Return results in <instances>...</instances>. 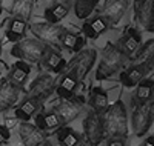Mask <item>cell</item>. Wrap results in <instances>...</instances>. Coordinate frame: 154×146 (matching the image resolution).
Returning <instances> with one entry per match:
<instances>
[{
    "mask_svg": "<svg viewBox=\"0 0 154 146\" xmlns=\"http://www.w3.org/2000/svg\"><path fill=\"white\" fill-rule=\"evenodd\" d=\"M103 134L108 138H125L128 135V115L123 102L117 100L100 114Z\"/></svg>",
    "mask_w": 154,
    "mask_h": 146,
    "instance_id": "cell-1",
    "label": "cell"
},
{
    "mask_svg": "<svg viewBox=\"0 0 154 146\" xmlns=\"http://www.w3.org/2000/svg\"><path fill=\"white\" fill-rule=\"evenodd\" d=\"M126 60L128 57L119 49L117 45L106 43L100 56L99 68L96 71V78L97 80H106V78L112 77L114 74H117L119 71L125 68Z\"/></svg>",
    "mask_w": 154,
    "mask_h": 146,
    "instance_id": "cell-2",
    "label": "cell"
},
{
    "mask_svg": "<svg viewBox=\"0 0 154 146\" xmlns=\"http://www.w3.org/2000/svg\"><path fill=\"white\" fill-rule=\"evenodd\" d=\"M46 49H48V45L42 43L37 38H25V40L12 46L11 56H14L26 63H40Z\"/></svg>",
    "mask_w": 154,
    "mask_h": 146,
    "instance_id": "cell-3",
    "label": "cell"
},
{
    "mask_svg": "<svg viewBox=\"0 0 154 146\" xmlns=\"http://www.w3.org/2000/svg\"><path fill=\"white\" fill-rule=\"evenodd\" d=\"M31 32L35 35L37 40H40L42 43L45 45H51L53 46H59L60 45V40L63 34L66 32V29L63 28L62 25H54V23H46V22H42V23H32L29 26Z\"/></svg>",
    "mask_w": 154,
    "mask_h": 146,
    "instance_id": "cell-4",
    "label": "cell"
},
{
    "mask_svg": "<svg viewBox=\"0 0 154 146\" xmlns=\"http://www.w3.org/2000/svg\"><path fill=\"white\" fill-rule=\"evenodd\" d=\"M96 59H97V51L96 49H93V48L82 49L80 52H77V56L69 63L68 71L74 72L77 80L80 82L88 75V72L93 69V66L96 63Z\"/></svg>",
    "mask_w": 154,
    "mask_h": 146,
    "instance_id": "cell-5",
    "label": "cell"
},
{
    "mask_svg": "<svg viewBox=\"0 0 154 146\" xmlns=\"http://www.w3.org/2000/svg\"><path fill=\"white\" fill-rule=\"evenodd\" d=\"M152 118H154L152 102L134 108V112L131 115V126L137 137L145 135L149 131V128L152 126Z\"/></svg>",
    "mask_w": 154,
    "mask_h": 146,
    "instance_id": "cell-6",
    "label": "cell"
},
{
    "mask_svg": "<svg viewBox=\"0 0 154 146\" xmlns=\"http://www.w3.org/2000/svg\"><path fill=\"white\" fill-rule=\"evenodd\" d=\"M83 132L86 143L91 146H97L103 141L105 134H103V125H102V117L100 114H96L89 111L83 120Z\"/></svg>",
    "mask_w": 154,
    "mask_h": 146,
    "instance_id": "cell-7",
    "label": "cell"
},
{
    "mask_svg": "<svg viewBox=\"0 0 154 146\" xmlns=\"http://www.w3.org/2000/svg\"><path fill=\"white\" fill-rule=\"evenodd\" d=\"M152 69V63H136V65H131L128 66L125 71H122L120 74V82L123 83V86L126 88H133V86H137L140 82L146 78L148 72Z\"/></svg>",
    "mask_w": 154,
    "mask_h": 146,
    "instance_id": "cell-8",
    "label": "cell"
},
{
    "mask_svg": "<svg viewBox=\"0 0 154 146\" xmlns=\"http://www.w3.org/2000/svg\"><path fill=\"white\" fill-rule=\"evenodd\" d=\"M56 91V80L53 75L49 74H42L38 75L37 78L31 82L29 85V91L28 94L32 99H38V100H45L46 97H49L53 92Z\"/></svg>",
    "mask_w": 154,
    "mask_h": 146,
    "instance_id": "cell-9",
    "label": "cell"
},
{
    "mask_svg": "<svg viewBox=\"0 0 154 146\" xmlns=\"http://www.w3.org/2000/svg\"><path fill=\"white\" fill-rule=\"evenodd\" d=\"M19 135L25 146H42L48 140V132L40 131L29 122H22L19 126Z\"/></svg>",
    "mask_w": 154,
    "mask_h": 146,
    "instance_id": "cell-10",
    "label": "cell"
},
{
    "mask_svg": "<svg viewBox=\"0 0 154 146\" xmlns=\"http://www.w3.org/2000/svg\"><path fill=\"white\" fill-rule=\"evenodd\" d=\"M53 111L60 118V123L66 125L69 122H74L75 118L80 115V112H82V103L75 102L74 99H71V100H62L60 103H57L54 106Z\"/></svg>",
    "mask_w": 154,
    "mask_h": 146,
    "instance_id": "cell-11",
    "label": "cell"
},
{
    "mask_svg": "<svg viewBox=\"0 0 154 146\" xmlns=\"http://www.w3.org/2000/svg\"><path fill=\"white\" fill-rule=\"evenodd\" d=\"M128 6H130V0H108L102 11V17L108 22L109 26H114L125 16Z\"/></svg>",
    "mask_w": 154,
    "mask_h": 146,
    "instance_id": "cell-12",
    "label": "cell"
},
{
    "mask_svg": "<svg viewBox=\"0 0 154 146\" xmlns=\"http://www.w3.org/2000/svg\"><path fill=\"white\" fill-rule=\"evenodd\" d=\"M20 96V88L12 85L8 78L0 83V112H5L16 106Z\"/></svg>",
    "mask_w": 154,
    "mask_h": 146,
    "instance_id": "cell-13",
    "label": "cell"
},
{
    "mask_svg": "<svg viewBox=\"0 0 154 146\" xmlns=\"http://www.w3.org/2000/svg\"><path fill=\"white\" fill-rule=\"evenodd\" d=\"M140 45H142V34H140V31L136 29V28H128L125 35L119 40L117 46L123 54L130 59L134 52H137Z\"/></svg>",
    "mask_w": 154,
    "mask_h": 146,
    "instance_id": "cell-14",
    "label": "cell"
},
{
    "mask_svg": "<svg viewBox=\"0 0 154 146\" xmlns=\"http://www.w3.org/2000/svg\"><path fill=\"white\" fill-rule=\"evenodd\" d=\"M152 99H154V80H152V77L143 78V80L137 85L136 92H134V96H133V105H134V108L152 102Z\"/></svg>",
    "mask_w": 154,
    "mask_h": 146,
    "instance_id": "cell-15",
    "label": "cell"
},
{
    "mask_svg": "<svg viewBox=\"0 0 154 146\" xmlns=\"http://www.w3.org/2000/svg\"><path fill=\"white\" fill-rule=\"evenodd\" d=\"M40 63L43 65L45 69L53 71L56 74L62 72L63 69H65V66H66V62H65V59L62 57V54L57 49L51 48V46H48V49L45 51V54H43Z\"/></svg>",
    "mask_w": 154,
    "mask_h": 146,
    "instance_id": "cell-16",
    "label": "cell"
},
{
    "mask_svg": "<svg viewBox=\"0 0 154 146\" xmlns=\"http://www.w3.org/2000/svg\"><path fill=\"white\" fill-rule=\"evenodd\" d=\"M109 28L108 22L102 17V16H96L93 19H86L83 22V26H82V31L85 34L86 38H91V40H94V38H97L99 35H102L106 29Z\"/></svg>",
    "mask_w": 154,
    "mask_h": 146,
    "instance_id": "cell-17",
    "label": "cell"
},
{
    "mask_svg": "<svg viewBox=\"0 0 154 146\" xmlns=\"http://www.w3.org/2000/svg\"><path fill=\"white\" fill-rule=\"evenodd\" d=\"M137 22L143 29L152 32L154 29V0H145V2L136 9Z\"/></svg>",
    "mask_w": 154,
    "mask_h": 146,
    "instance_id": "cell-18",
    "label": "cell"
},
{
    "mask_svg": "<svg viewBox=\"0 0 154 146\" xmlns=\"http://www.w3.org/2000/svg\"><path fill=\"white\" fill-rule=\"evenodd\" d=\"M42 100L38 99H32V97H28L25 102L20 103V106H17L16 111H14V115L17 120H22V122H28L31 120V117L40 111L42 108Z\"/></svg>",
    "mask_w": 154,
    "mask_h": 146,
    "instance_id": "cell-19",
    "label": "cell"
},
{
    "mask_svg": "<svg viewBox=\"0 0 154 146\" xmlns=\"http://www.w3.org/2000/svg\"><path fill=\"white\" fill-rule=\"evenodd\" d=\"M77 83H79V80H77V77L74 75V72L66 71L65 75L62 77L59 86H56L57 96L62 100H71V99H74V89H75Z\"/></svg>",
    "mask_w": 154,
    "mask_h": 146,
    "instance_id": "cell-20",
    "label": "cell"
},
{
    "mask_svg": "<svg viewBox=\"0 0 154 146\" xmlns=\"http://www.w3.org/2000/svg\"><path fill=\"white\" fill-rule=\"evenodd\" d=\"M31 72V65L26 63V62H22V60H17L14 65H12V68L9 71V75H8V80L16 85L17 88L23 86L25 82L28 80V75Z\"/></svg>",
    "mask_w": 154,
    "mask_h": 146,
    "instance_id": "cell-21",
    "label": "cell"
},
{
    "mask_svg": "<svg viewBox=\"0 0 154 146\" xmlns=\"http://www.w3.org/2000/svg\"><path fill=\"white\" fill-rule=\"evenodd\" d=\"M109 105L108 100V94L106 91H103L100 86H96L89 92V106H91V111L96 114H102Z\"/></svg>",
    "mask_w": 154,
    "mask_h": 146,
    "instance_id": "cell-22",
    "label": "cell"
},
{
    "mask_svg": "<svg viewBox=\"0 0 154 146\" xmlns=\"http://www.w3.org/2000/svg\"><path fill=\"white\" fill-rule=\"evenodd\" d=\"M32 8H34V0H12L11 16L14 19L28 22L32 14Z\"/></svg>",
    "mask_w": 154,
    "mask_h": 146,
    "instance_id": "cell-23",
    "label": "cell"
},
{
    "mask_svg": "<svg viewBox=\"0 0 154 146\" xmlns=\"http://www.w3.org/2000/svg\"><path fill=\"white\" fill-rule=\"evenodd\" d=\"M35 123L34 126H37L40 131H49V129H56L59 126H62L60 123V118L57 117V114L54 111H49V112H45V114H37L35 115Z\"/></svg>",
    "mask_w": 154,
    "mask_h": 146,
    "instance_id": "cell-24",
    "label": "cell"
},
{
    "mask_svg": "<svg viewBox=\"0 0 154 146\" xmlns=\"http://www.w3.org/2000/svg\"><path fill=\"white\" fill-rule=\"evenodd\" d=\"M69 12V6L63 5V3H54L53 6H48L45 9V19L46 23H54L57 25L60 20H63Z\"/></svg>",
    "mask_w": 154,
    "mask_h": 146,
    "instance_id": "cell-25",
    "label": "cell"
},
{
    "mask_svg": "<svg viewBox=\"0 0 154 146\" xmlns=\"http://www.w3.org/2000/svg\"><path fill=\"white\" fill-rule=\"evenodd\" d=\"M57 141L62 146H79L80 144V135L69 128V126H62L57 129Z\"/></svg>",
    "mask_w": 154,
    "mask_h": 146,
    "instance_id": "cell-26",
    "label": "cell"
},
{
    "mask_svg": "<svg viewBox=\"0 0 154 146\" xmlns=\"http://www.w3.org/2000/svg\"><path fill=\"white\" fill-rule=\"evenodd\" d=\"M26 28H28L26 22L12 17L9 20V23H8V28H6V37H8V40L9 42L20 40V38L23 37V34H25V31H26Z\"/></svg>",
    "mask_w": 154,
    "mask_h": 146,
    "instance_id": "cell-27",
    "label": "cell"
},
{
    "mask_svg": "<svg viewBox=\"0 0 154 146\" xmlns=\"http://www.w3.org/2000/svg\"><path fill=\"white\" fill-rule=\"evenodd\" d=\"M99 0H75L74 2V14L77 19L86 20L96 9Z\"/></svg>",
    "mask_w": 154,
    "mask_h": 146,
    "instance_id": "cell-28",
    "label": "cell"
},
{
    "mask_svg": "<svg viewBox=\"0 0 154 146\" xmlns=\"http://www.w3.org/2000/svg\"><path fill=\"white\" fill-rule=\"evenodd\" d=\"M60 45L63 48H66L68 51H71V52H80L83 49V46H85V37L66 31L65 34H63V37H62Z\"/></svg>",
    "mask_w": 154,
    "mask_h": 146,
    "instance_id": "cell-29",
    "label": "cell"
},
{
    "mask_svg": "<svg viewBox=\"0 0 154 146\" xmlns=\"http://www.w3.org/2000/svg\"><path fill=\"white\" fill-rule=\"evenodd\" d=\"M137 59H139V63H152V59H154V40L149 38L146 43H143V46H140L137 49Z\"/></svg>",
    "mask_w": 154,
    "mask_h": 146,
    "instance_id": "cell-30",
    "label": "cell"
},
{
    "mask_svg": "<svg viewBox=\"0 0 154 146\" xmlns=\"http://www.w3.org/2000/svg\"><path fill=\"white\" fill-rule=\"evenodd\" d=\"M9 138H11L9 128H8V126H5V125H0V146H2L3 143H6Z\"/></svg>",
    "mask_w": 154,
    "mask_h": 146,
    "instance_id": "cell-31",
    "label": "cell"
},
{
    "mask_svg": "<svg viewBox=\"0 0 154 146\" xmlns=\"http://www.w3.org/2000/svg\"><path fill=\"white\" fill-rule=\"evenodd\" d=\"M106 146H125V138H108Z\"/></svg>",
    "mask_w": 154,
    "mask_h": 146,
    "instance_id": "cell-32",
    "label": "cell"
},
{
    "mask_svg": "<svg viewBox=\"0 0 154 146\" xmlns=\"http://www.w3.org/2000/svg\"><path fill=\"white\" fill-rule=\"evenodd\" d=\"M142 146H154V137H152V135H149V137L142 143Z\"/></svg>",
    "mask_w": 154,
    "mask_h": 146,
    "instance_id": "cell-33",
    "label": "cell"
},
{
    "mask_svg": "<svg viewBox=\"0 0 154 146\" xmlns=\"http://www.w3.org/2000/svg\"><path fill=\"white\" fill-rule=\"evenodd\" d=\"M75 2V0H60L59 3H63V5H66V6H69V5H72Z\"/></svg>",
    "mask_w": 154,
    "mask_h": 146,
    "instance_id": "cell-34",
    "label": "cell"
},
{
    "mask_svg": "<svg viewBox=\"0 0 154 146\" xmlns=\"http://www.w3.org/2000/svg\"><path fill=\"white\" fill-rule=\"evenodd\" d=\"M143 2H145V0H136V5H134V6H136V9H137V8H139L140 5H142Z\"/></svg>",
    "mask_w": 154,
    "mask_h": 146,
    "instance_id": "cell-35",
    "label": "cell"
},
{
    "mask_svg": "<svg viewBox=\"0 0 154 146\" xmlns=\"http://www.w3.org/2000/svg\"><path fill=\"white\" fill-rule=\"evenodd\" d=\"M2 52H3V46H2V37H0V56H2Z\"/></svg>",
    "mask_w": 154,
    "mask_h": 146,
    "instance_id": "cell-36",
    "label": "cell"
},
{
    "mask_svg": "<svg viewBox=\"0 0 154 146\" xmlns=\"http://www.w3.org/2000/svg\"><path fill=\"white\" fill-rule=\"evenodd\" d=\"M79 146H91V144H88V143H83V144H79Z\"/></svg>",
    "mask_w": 154,
    "mask_h": 146,
    "instance_id": "cell-37",
    "label": "cell"
},
{
    "mask_svg": "<svg viewBox=\"0 0 154 146\" xmlns=\"http://www.w3.org/2000/svg\"><path fill=\"white\" fill-rule=\"evenodd\" d=\"M2 12H3V8H2V5H0V14H2Z\"/></svg>",
    "mask_w": 154,
    "mask_h": 146,
    "instance_id": "cell-38",
    "label": "cell"
},
{
    "mask_svg": "<svg viewBox=\"0 0 154 146\" xmlns=\"http://www.w3.org/2000/svg\"><path fill=\"white\" fill-rule=\"evenodd\" d=\"M42 146H53V144H48V143H45V144H42Z\"/></svg>",
    "mask_w": 154,
    "mask_h": 146,
    "instance_id": "cell-39",
    "label": "cell"
},
{
    "mask_svg": "<svg viewBox=\"0 0 154 146\" xmlns=\"http://www.w3.org/2000/svg\"><path fill=\"white\" fill-rule=\"evenodd\" d=\"M2 146H3V144H2Z\"/></svg>",
    "mask_w": 154,
    "mask_h": 146,
    "instance_id": "cell-40",
    "label": "cell"
}]
</instances>
